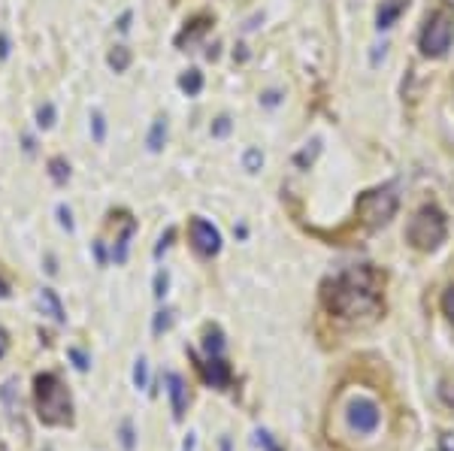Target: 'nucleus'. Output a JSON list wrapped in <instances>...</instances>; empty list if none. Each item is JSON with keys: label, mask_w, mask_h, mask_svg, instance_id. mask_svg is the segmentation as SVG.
Returning a JSON list of instances; mask_svg holds the SVG:
<instances>
[{"label": "nucleus", "mask_w": 454, "mask_h": 451, "mask_svg": "<svg viewBox=\"0 0 454 451\" xmlns=\"http://www.w3.org/2000/svg\"><path fill=\"white\" fill-rule=\"evenodd\" d=\"M327 312L342 321H369L382 312V291L378 273L373 266H351L324 282L321 291Z\"/></svg>", "instance_id": "nucleus-1"}, {"label": "nucleus", "mask_w": 454, "mask_h": 451, "mask_svg": "<svg viewBox=\"0 0 454 451\" xmlns=\"http://www.w3.org/2000/svg\"><path fill=\"white\" fill-rule=\"evenodd\" d=\"M34 403H37V418L49 427H64L73 421V403L70 391L55 373H40L34 379Z\"/></svg>", "instance_id": "nucleus-2"}, {"label": "nucleus", "mask_w": 454, "mask_h": 451, "mask_svg": "<svg viewBox=\"0 0 454 451\" xmlns=\"http://www.w3.org/2000/svg\"><path fill=\"white\" fill-rule=\"evenodd\" d=\"M445 237H448V221H445V212L436 210V206H421L406 228L409 246L418 248V252H436L445 242Z\"/></svg>", "instance_id": "nucleus-3"}, {"label": "nucleus", "mask_w": 454, "mask_h": 451, "mask_svg": "<svg viewBox=\"0 0 454 451\" xmlns=\"http://www.w3.org/2000/svg\"><path fill=\"white\" fill-rule=\"evenodd\" d=\"M397 210H400V197H397V188L394 185L369 188L354 200V212H358V219L367 224L369 230H378V228H385V224H391Z\"/></svg>", "instance_id": "nucleus-4"}, {"label": "nucleus", "mask_w": 454, "mask_h": 451, "mask_svg": "<svg viewBox=\"0 0 454 451\" xmlns=\"http://www.w3.org/2000/svg\"><path fill=\"white\" fill-rule=\"evenodd\" d=\"M454 43V10L451 6H439L436 12L427 15L424 28H421L418 46L424 58H445Z\"/></svg>", "instance_id": "nucleus-5"}, {"label": "nucleus", "mask_w": 454, "mask_h": 451, "mask_svg": "<svg viewBox=\"0 0 454 451\" xmlns=\"http://www.w3.org/2000/svg\"><path fill=\"white\" fill-rule=\"evenodd\" d=\"M345 421L354 433L360 436H369V433L378 430V421H382V412H378V403L369 397H354L349 409H345Z\"/></svg>", "instance_id": "nucleus-6"}, {"label": "nucleus", "mask_w": 454, "mask_h": 451, "mask_svg": "<svg viewBox=\"0 0 454 451\" xmlns=\"http://www.w3.org/2000/svg\"><path fill=\"white\" fill-rule=\"evenodd\" d=\"M188 233H191V246L200 257H216L221 252V230L212 221L194 215L191 224H188Z\"/></svg>", "instance_id": "nucleus-7"}, {"label": "nucleus", "mask_w": 454, "mask_h": 451, "mask_svg": "<svg viewBox=\"0 0 454 451\" xmlns=\"http://www.w3.org/2000/svg\"><path fill=\"white\" fill-rule=\"evenodd\" d=\"M194 357V364H197V370H200L203 375V382L206 385H212V388H230V364L225 361V357H206V361H200L194 352H188Z\"/></svg>", "instance_id": "nucleus-8"}, {"label": "nucleus", "mask_w": 454, "mask_h": 451, "mask_svg": "<svg viewBox=\"0 0 454 451\" xmlns=\"http://www.w3.org/2000/svg\"><path fill=\"white\" fill-rule=\"evenodd\" d=\"M167 391H170V406H173V418L182 421L188 409V385L179 373H167Z\"/></svg>", "instance_id": "nucleus-9"}, {"label": "nucleus", "mask_w": 454, "mask_h": 451, "mask_svg": "<svg viewBox=\"0 0 454 451\" xmlns=\"http://www.w3.org/2000/svg\"><path fill=\"white\" fill-rule=\"evenodd\" d=\"M406 10H409V0H382L378 10H376V28L378 31H391Z\"/></svg>", "instance_id": "nucleus-10"}, {"label": "nucleus", "mask_w": 454, "mask_h": 451, "mask_svg": "<svg viewBox=\"0 0 454 451\" xmlns=\"http://www.w3.org/2000/svg\"><path fill=\"white\" fill-rule=\"evenodd\" d=\"M212 19L209 15H194L191 22H185V28H182V33L176 37V46H185V43H194V40H200L206 31H209Z\"/></svg>", "instance_id": "nucleus-11"}, {"label": "nucleus", "mask_w": 454, "mask_h": 451, "mask_svg": "<svg viewBox=\"0 0 454 451\" xmlns=\"http://www.w3.org/2000/svg\"><path fill=\"white\" fill-rule=\"evenodd\" d=\"M134 230H137V221L130 219V215H125V228H121L119 239H115V248H112V261H115V264H125V261H128L130 237H134Z\"/></svg>", "instance_id": "nucleus-12"}, {"label": "nucleus", "mask_w": 454, "mask_h": 451, "mask_svg": "<svg viewBox=\"0 0 454 451\" xmlns=\"http://www.w3.org/2000/svg\"><path fill=\"white\" fill-rule=\"evenodd\" d=\"M40 306H43L46 312L52 315V318H55L58 324H64V321H67V312H64L61 297H58L52 288H43V291H40Z\"/></svg>", "instance_id": "nucleus-13"}, {"label": "nucleus", "mask_w": 454, "mask_h": 451, "mask_svg": "<svg viewBox=\"0 0 454 451\" xmlns=\"http://www.w3.org/2000/svg\"><path fill=\"white\" fill-rule=\"evenodd\" d=\"M167 130H170L167 115H158V119L152 121V130H148V139H146L148 152H161L164 143H167Z\"/></svg>", "instance_id": "nucleus-14"}, {"label": "nucleus", "mask_w": 454, "mask_h": 451, "mask_svg": "<svg viewBox=\"0 0 454 451\" xmlns=\"http://www.w3.org/2000/svg\"><path fill=\"white\" fill-rule=\"evenodd\" d=\"M203 352L206 357H225V333L218 327H209L203 333Z\"/></svg>", "instance_id": "nucleus-15"}, {"label": "nucleus", "mask_w": 454, "mask_h": 451, "mask_svg": "<svg viewBox=\"0 0 454 451\" xmlns=\"http://www.w3.org/2000/svg\"><path fill=\"white\" fill-rule=\"evenodd\" d=\"M179 88L185 91L188 97H197V94H200V91H203V73L197 70V67H191V70H185V73H182V76H179Z\"/></svg>", "instance_id": "nucleus-16"}, {"label": "nucleus", "mask_w": 454, "mask_h": 451, "mask_svg": "<svg viewBox=\"0 0 454 451\" xmlns=\"http://www.w3.org/2000/svg\"><path fill=\"white\" fill-rule=\"evenodd\" d=\"M130 61H134V55H130V49H128V46H115L112 52L106 55V64H110L115 73H125L128 67H130Z\"/></svg>", "instance_id": "nucleus-17"}, {"label": "nucleus", "mask_w": 454, "mask_h": 451, "mask_svg": "<svg viewBox=\"0 0 454 451\" xmlns=\"http://www.w3.org/2000/svg\"><path fill=\"white\" fill-rule=\"evenodd\" d=\"M49 176H52V182L55 185H67L70 182V164H67V158H52L49 161Z\"/></svg>", "instance_id": "nucleus-18"}, {"label": "nucleus", "mask_w": 454, "mask_h": 451, "mask_svg": "<svg viewBox=\"0 0 454 451\" xmlns=\"http://www.w3.org/2000/svg\"><path fill=\"white\" fill-rule=\"evenodd\" d=\"M170 324H173V312H170V309H161V312H155V321H152V333H155V337H161V333L167 330Z\"/></svg>", "instance_id": "nucleus-19"}, {"label": "nucleus", "mask_w": 454, "mask_h": 451, "mask_svg": "<svg viewBox=\"0 0 454 451\" xmlns=\"http://www.w3.org/2000/svg\"><path fill=\"white\" fill-rule=\"evenodd\" d=\"M243 164H245V170L249 173H258L261 167H263V155H261V148H249L243 158Z\"/></svg>", "instance_id": "nucleus-20"}, {"label": "nucleus", "mask_w": 454, "mask_h": 451, "mask_svg": "<svg viewBox=\"0 0 454 451\" xmlns=\"http://www.w3.org/2000/svg\"><path fill=\"white\" fill-rule=\"evenodd\" d=\"M91 130H94V139L97 143H103L106 139V121H103V112H91Z\"/></svg>", "instance_id": "nucleus-21"}, {"label": "nucleus", "mask_w": 454, "mask_h": 451, "mask_svg": "<svg viewBox=\"0 0 454 451\" xmlns=\"http://www.w3.org/2000/svg\"><path fill=\"white\" fill-rule=\"evenodd\" d=\"M134 385L137 388H148V364H146V357H139L137 366H134Z\"/></svg>", "instance_id": "nucleus-22"}, {"label": "nucleus", "mask_w": 454, "mask_h": 451, "mask_svg": "<svg viewBox=\"0 0 454 451\" xmlns=\"http://www.w3.org/2000/svg\"><path fill=\"white\" fill-rule=\"evenodd\" d=\"M37 124H40V128H52V124H55V106L52 103H43L37 110Z\"/></svg>", "instance_id": "nucleus-23"}, {"label": "nucleus", "mask_w": 454, "mask_h": 451, "mask_svg": "<svg viewBox=\"0 0 454 451\" xmlns=\"http://www.w3.org/2000/svg\"><path fill=\"white\" fill-rule=\"evenodd\" d=\"M167 288H170V275H167V270H161L158 275H155V297L164 300L167 297Z\"/></svg>", "instance_id": "nucleus-24"}, {"label": "nucleus", "mask_w": 454, "mask_h": 451, "mask_svg": "<svg viewBox=\"0 0 454 451\" xmlns=\"http://www.w3.org/2000/svg\"><path fill=\"white\" fill-rule=\"evenodd\" d=\"M230 128H234V121H230L227 115H221V119L212 121V137H218V139H221V137H227Z\"/></svg>", "instance_id": "nucleus-25"}, {"label": "nucleus", "mask_w": 454, "mask_h": 451, "mask_svg": "<svg viewBox=\"0 0 454 451\" xmlns=\"http://www.w3.org/2000/svg\"><path fill=\"white\" fill-rule=\"evenodd\" d=\"M439 303H442V312H445V315H448V321L454 324V288H448V291H445V294H442V300H439Z\"/></svg>", "instance_id": "nucleus-26"}, {"label": "nucleus", "mask_w": 454, "mask_h": 451, "mask_svg": "<svg viewBox=\"0 0 454 451\" xmlns=\"http://www.w3.org/2000/svg\"><path fill=\"white\" fill-rule=\"evenodd\" d=\"M173 237H176V230H173V228L164 230V237L158 239V246H155V257H161L164 252H167V248H170V242H173Z\"/></svg>", "instance_id": "nucleus-27"}, {"label": "nucleus", "mask_w": 454, "mask_h": 451, "mask_svg": "<svg viewBox=\"0 0 454 451\" xmlns=\"http://www.w3.org/2000/svg\"><path fill=\"white\" fill-rule=\"evenodd\" d=\"M121 445H125V451H134V424L130 421L121 424Z\"/></svg>", "instance_id": "nucleus-28"}, {"label": "nucleus", "mask_w": 454, "mask_h": 451, "mask_svg": "<svg viewBox=\"0 0 454 451\" xmlns=\"http://www.w3.org/2000/svg\"><path fill=\"white\" fill-rule=\"evenodd\" d=\"M254 436H258V445H261L263 451H282V448L276 445V439H272L267 430H258V433H254Z\"/></svg>", "instance_id": "nucleus-29"}, {"label": "nucleus", "mask_w": 454, "mask_h": 451, "mask_svg": "<svg viewBox=\"0 0 454 451\" xmlns=\"http://www.w3.org/2000/svg\"><path fill=\"white\" fill-rule=\"evenodd\" d=\"M67 355H70V361L76 364V370H82V373H85L88 366H91V361H88V357H85V352H79V348H70Z\"/></svg>", "instance_id": "nucleus-30"}, {"label": "nucleus", "mask_w": 454, "mask_h": 451, "mask_svg": "<svg viewBox=\"0 0 454 451\" xmlns=\"http://www.w3.org/2000/svg\"><path fill=\"white\" fill-rule=\"evenodd\" d=\"M58 219H61V228H67V233H73V212H70V206H58Z\"/></svg>", "instance_id": "nucleus-31"}, {"label": "nucleus", "mask_w": 454, "mask_h": 451, "mask_svg": "<svg viewBox=\"0 0 454 451\" xmlns=\"http://www.w3.org/2000/svg\"><path fill=\"white\" fill-rule=\"evenodd\" d=\"M130 22H134V12H130V10H128V12H121V19H119V31H121V33H128V31H130Z\"/></svg>", "instance_id": "nucleus-32"}, {"label": "nucleus", "mask_w": 454, "mask_h": 451, "mask_svg": "<svg viewBox=\"0 0 454 451\" xmlns=\"http://www.w3.org/2000/svg\"><path fill=\"white\" fill-rule=\"evenodd\" d=\"M279 100H282V97H279V91H267V94L261 97V103H263V106H276Z\"/></svg>", "instance_id": "nucleus-33"}, {"label": "nucleus", "mask_w": 454, "mask_h": 451, "mask_svg": "<svg viewBox=\"0 0 454 451\" xmlns=\"http://www.w3.org/2000/svg\"><path fill=\"white\" fill-rule=\"evenodd\" d=\"M439 451H454V436H451V433H445V436L439 439Z\"/></svg>", "instance_id": "nucleus-34"}, {"label": "nucleus", "mask_w": 454, "mask_h": 451, "mask_svg": "<svg viewBox=\"0 0 454 451\" xmlns=\"http://www.w3.org/2000/svg\"><path fill=\"white\" fill-rule=\"evenodd\" d=\"M94 255H97V264H106V248H103V242H94Z\"/></svg>", "instance_id": "nucleus-35"}, {"label": "nucleus", "mask_w": 454, "mask_h": 451, "mask_svg": "<svg viewBox=\"0 0 454 451\" xmlns=\"http://www.w3.org/2000/svg\"><path fill=\"white\" fill-rule=\"evenodd\" d=\"M0 58H10V40H6V33H0Z\"/></svg>", "instance_id": "nucleus-36"}, {"label": "nucleus", "mask_w": 454, "mask_h": 451, "mask_svg": "<svg viewBox=\"0 0 454 451\" xmlns=\"http://www.w3.org/2000/svg\"><path fill=\"white\" fill-rule=\"evenodd\" d=\"M6 348H10V337H6V330L0 327V357L6 355Z\"/></svg>", "instance_id": "nucleus-37"}, {"label": "nucleus", "mask_w": 454, "mask_h": 451, "mask_svg": "<svg viewBox=\"0 0 454 451\" xmlns=\"http://www.w3.org/2000/svg\"><path fill=\"white\" fill-rule=\"evenodd\" d=\"M385 49H387L385 43L376 46V52H373V67H378V61H385Z\"/></svg>", "instance_id": "nucleus-38"}, {"label": "nucleus", "mask_w": 454, "mask_h": 451, "mask_svg": "<svg viewBox=\"0 0 454 451\" xmlns=\"http://www.w3.org/2000/svg\"><path fill=\"white\" fill-rule=\"evenodd\" d=\"M3 297H10V285H6V282L0 279V300H3Z\"/></svg>", "instance_id": "nucleus-39"}, {"label": "nucleus", "mask_w": 454, "mask_h": 451, "mask_svg": "<svg viewBox=\"0 0 454 451\" xmlns=\"http://www.w3.org/2000/svg\"><path fill=\"white\" fill-rule=\"evenodd\" d=\"M185 451H194V436H188V439H185Z\"/></svg>", "instance_id": "nucleus-40"}, {"label": "nucleus", "mask_w": 454, "mask_h": 451, "mask_svg": "<svg viewBox=\"0 0 454 451\" xmlns=\"http://www.w3.org/2000/svg\"><path fill=\"white\" fill-rule=\"evenodd\" d=\"M221 451H230V439H227V436L221 439Z\"/></svg>", "instance_id": "nucleus-41"}]
</instances>
